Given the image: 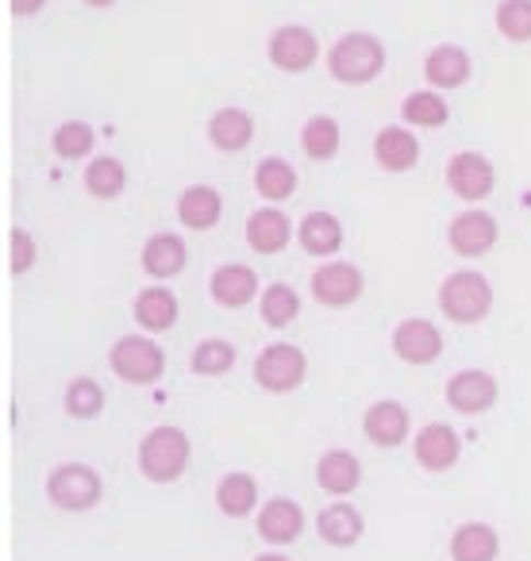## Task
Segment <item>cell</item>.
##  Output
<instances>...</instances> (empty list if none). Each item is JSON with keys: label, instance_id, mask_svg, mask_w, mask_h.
I'll return each instance as SVG.
<instances>
[{"label": "cell", "instance_id": "cell-39", "mask_svg": "<svg viewBox=\"0 0 531 561\" xmlns=\"http://www.w3.org/2000/svg\"><path fill=\"white\" fill-rule=\"evenodd\" d=\"M43 4H47V0H9L12 16H35V12H39Z\"/></svg>", "mask_w": 531, "mask_h": 561}, {"label": "cell", "instance_id": "cell-11", "mask_svg": "<svg viewBox=\"0 0 531 561\" xmlns=\"http://www.w3.org/2000/svg\"><path fill=\"white\" fill-rule=\"evenodd\" d=\"M447 400L454 412L462 415H482L497 404V381L482 369H462L447 381Z\"/></svg>", "mask_w": 531, "mask_h": 561}, {"label": "cell", "instance_id": "cell-19", "mask_svg": "<svg viewBox=\"0 0 531 561\" xmlns=\"http://www.w3.org/2000/svg\"><path fill=\"white\" fill-rule=\"evenodd\" d=\"M219 211H224V196L212 185H193L178 196V219L189 231H212L219 224Z\"/></svg>", "mask_w": 531, "mask_h": 561}, {"label": "cell", "instance_id": "cell-30", "mask_svg": "<svg viewBox=\"0 0 531 561\" xmlns=\"http://www.w3.org/2000/svg\"><path fill=\"white\" fill-rule=\"evenodd\" d=\"M216 504H219V512L231 515V519H242V515H250V512H255V504H258L255 481H250L247 473L224 477V481H219V489H216Z\"/></svg>", "mask_w": 531, "mask_h": 561}, {"label": "cell", "instance_id": "cell-38", "mask_svg": "<svg viewBox=\"0 0 531 561\" xmlns=\"http://www.w3.org/2000/svg\"><path fill=\"white\" fill-rule=\"evenodd\" d=\"M35 257H39L35 234L27 231V227H12V234H9V270H12V277H24V273L35 265Z\"/></svg>", "mask_w": 531, "mask_h": 561}, {"label": "cell", "instance_id": "cell-37", "mask_svg": "<svg viewBox=\"0 0 531 561\" xmlns=\"http://www.w3.org/2000/svg\"><path fill=\"white\" fill-rule=\"evenodd\" d=\"M104 404V392L97 381H89V377H78V381L66 389V412L74 415V420H93L97 412H101Z\"/></svg>", "mask_w": 531, "mask_h": 561}, {"label": "cell", "instance_id": "cell-33", "mask_svg": "<svg viewBox=\"0 0 531 561\" xmlns=\"http://www.w3.org/2000/svg\"><path fill=\"white\" fill-rule=\"evenodd\" d=\"M50 147H55V154L66 158V162H78V158L93 154L97 131L89 124H81V119H66V124L55 131V139H50Z\"/></svg>", "mask_w": 531, "mask_h": 561}, {"label": "cell", "instance_id": "cell-36", "mask_svg": "<svg viewBox=\"0 0 531 561\" xmlns=\"http://www.w3.org/2000/svg\"><path fill=\"white\" fill-rule=\"evenodd\" d=\"M235 366V346L224 343V339H208V343L196 346L193 354V374L201 377H219Z\"/></svg>", "mask_w": 531, "mask_h": 561}, {"label": "cell", "instance_id": "cell-26", "mask_svg": "<svg viewBox=\"0 0 531 561\" xmlns=\"http://www.w3.org/2000/svg\"><path fill=\"white\" fill-rule=\"evenodd\" d=\"M316 530H320L324 542L331 546H354L362 538V515L354 512L351 504H331L320 512V519H316Z\"/></svg>", "mask_w": 531, "mask_h": 561}, {"label": "cell", "instance_id": "cell-8", "mask_svg": "<svg viewBox=\"0 0 531 561\" xmlns=\"http://www.w3.org/2000/svg\"><path fill=\"white\" fill-rule=\"evenodd\" d=\"M316 58H320V43H316V35L308 27L285 24L270 35V62L282 73H305Z\"/></svg>", "mask_w": 531, "mask_h": 561}, {"label": "cell", "instance_id": "cell-14", "mask_svg": "<svg viewBox=\"0 0 531 561\" xmlns=\"http://www.w3.org/2000/svg\"><path fill=\"white\" fill-rule=\"evenodd\" d=\"M208 293L219 308H247L258 293V277L250 265L242 262H231V265H219L208 280Z\"/></svg>", "mask_w": 531, "mask_h": 561}, {"label": "cell", "instance_id": "cell-7", "mask_svg": "<svg viewBox=\"0 0 531 561\" xmlns=\"http://www.w3.org/2000/svg\"><path fill=\"white\" fill-rule=\"evenodd\" d=\"M447 185H451V193L459 196V201L477 204L493 193L497 173H493L485 154H477V150H459V154L447 162Z\"/></svg>", "mask_w": 531, "mask_h": 561}, {"label": "cell", "instance_id": "cell-3", "mask_svg": "<svg viewBox=\"0 0 531 561\" xmlns=\"http://www.w3.org/2000/svg\"><path fill=\"white\" fill-rule=\"evenodd\" d=\"M189 466V438L178 427H155L139 446V469L155 484L178 481Z\"/></svg>", "mask_w": 531, "mask_h": 561}, {"label": "cell", "instance_id": "cell-6", "mask_svg": "<svg viewBox=\"0 0 531 561\" xmlns=\"http://www.w3.org/2000/svg\"><path fill=\"white\" fill-rule=\"evenodd\" d=\"M255 381L266 392H290L305 381V354L290 343H274L266 346L255 362Z\"/></svg>", "mask_w": 531, "mask_h": 561}, {"label": "cell", "instance_id": "cell-35", "mask_svg": "<svg viewBox=\"0 0 531 561\" xmlns=\"http://www.w3.org/2000/svg\"><path fill=\"white\" fill-rule=\"evenodd\" d=\"M497 32L508 43H528L531 39V0H505L497 4Z\"/></svg>", "mask_w": 531, "mask_h": 561}, {"label": "cell", "instance_id": "cell-40", "mask_svg": "<svg viewBox=\"0 0 531 561\" xmlns=\"http://www.w3.org/2000/svg\"><path fill=\"white\" fill-rule=\"evenodd\" d=\"M86 4H93V9H112L116 0H86Z\"/></svg>", "mask_w": 531, "mask_h": 561}, {"label": "cell", "instance_id": "cell-10", "mask_svg": "<svg viewBox=\"0 0 531 561\" xmlns=\"http://www.w3.org/2000/svg\"><path fill=\"white\" fill-rule=\"evenodd\" d=\"M313 297L328 308L354 305L362 297V273L351 262H328L313 273Z\"/></svg>", "mask_w": 531, "mask_h": 561}, {"label": "cell", "instance_id": "cell-15", "mask_svg": "<svg viewBox=\"0 0 531 561\" xmlns=\"http://www.w3.org/2000/svg\"><path fill=\"white\" fill-rule=\"evenodd\" d=\"M374 162L385 173H405L420 162V142L408 127H382L374 135Z\"/></svg>", "mask_w": 531, "mask_h": 561}, {"label": "cell", "instance_id": "cell-5", "mask_svg": "<svg viewBox=\"0 0 531 561\" xmlns=\"http://www.w3.org/2000/svg\"><path fill=\"white\" fill-rule=\"evenodd\" d=\"M47 496L63 512H89L101 500V477L89 466H58L47 477Z\"/></svg>", "mask_w": 531, "mask_h": 561}, {"label": "cell", "instance_id": "cell-1", "mask_svg": "<svg viewBox=\"0 0 531 561\" xmlns=\"http://www.w3.org/2000/svg\"><path fill=\"white\" fill-rule=\"evenodd\" d=\"M328 70L339 85H370L377 73L385 70V47L377 35L351 32L343 39L331 43L328 50Z\"/></svg>", "mask_w": 531, "mask_h": 561}, {"label": "cell", "instance_id": "cell-17", "mask_svg": "<svg viewBox=\"0 0 531 561\" xmlns=\"http://www.w3.org/2000/svg\"><path fill=\"white\" fill-rule=\"evenodd\" d=\"M255 139V119L242 108H219L216 116L208 119V142L224 154H239V150L250 147Z\"/></svg>", "mask_w": 531, "mask_h": 561}, {"label": "cell", "instance_id": "cell-28", "mask_svg": "<svg viewBox=\"0 0 531 561\" xmlns=\"http://www.w3.org/2000/svg\"><path fill=\"white\" fill-rule=\"evenodd\" d=\"M255 188L270 204H282L297 193V173H293V165L285 158H262L255 170Z\"/></svg>", "mask_w": 531, "mask_h": 561}, {"label": "cell", "instance_id": "cell-13", "mask_svg": "<svg viewBox=\"0 0 531 561\" xmlns=\"http://www.w3.org/2000/svg\"><path fill=\"white\" fill-rule=\"evenodd\" d=\"M470 73H474V62L454 43H443V47H436L423 58V78H428L431 89H443V93L447 89H462L470 81Z\"/></svg>", "mask_w": 531, "mask_h": 561}, {"label": "cell", "instance_id": "cell-18", "mask_svg": "<svg viewBox=\"0 0 531 561\" xmlns=\"http://www.w3.org/2000/svg\"><path fill=\"white\" fill-rule=\"evenodd\" d=\"M416 461L431 473L439 469H451L459 461V435H454L447 423H428V427L416 435Z\"/></svg>", "mask_w": 531, "mask_h": 561}, {"label": "cell", "instance_id": "cell-24", "mask_svg": "<svg viewBox=\"0 0 531 561\" xmlns=\"http://www.w3.org/2000/svg\"><path fill=\"white\" fill-rule=\"evenodd\" d=\"M500 550V538L485 523H462L451 538V558L454 561H493Z\"/></svg>", "mask_w": 531, "mask_h": 561}, {"label": "cell", "instance_id": "cell-34", "mask_svg": "<svg viewBox=\"0 0 531 561\" xmlns=\"http://www.w3.org/2000/svg\"><path fill=\"white\" fill-rule=\"evenodd\" d=\"M301 312V297L290 289V285H270L262 293V320L270 328H290Z\"/></svg>", "mask_w": 531, "mask_h": 561}, {"label": "cell", "instance_id": "cell-4", "mask_svg": "<svg viewBox=\"0 0 531 561\" xmlns=\"http://www.w3.org/2000/svg\"><path fill=\"white\" fill-rule=\"evenodd\" d=\"M112 374L127 385H155L166 369V354L158 343L143 335H124L116 346H112Z\"/></svg>", "mask_w": 531, "mask_h": 561}, {"label": "cell", "instance_id": "cell-20", "mask_svg": "<svg viewBox=\"0 0 531 561\" xmlns=\"http://www.w3.org/2000/svg\"><path fill=\"white\" fill-rule=\"evenodd\" d=\"M290 216H282L278 208H258L255 216L247 219V242L258 254H278V250L290 247Z\"/></svg>", "mask_w": 531, "mask_h": 561}, {"label": "cell", "instance_id": "cell-31", "mask_svg": "<svg viewBox=\"0 0 531 561\" xmlns=\"http://www.w3.org/2000/svg\"><path fill=\"white\" fill-rule=\"evenodd\" d=\"M339 124L331 116H313L305 124V131H301V150H305L313 162H328V158H336L339 150Z\"/></svg>", "mask_w": 531, "mask_h": 561}, {"label": "cell", "instance_id": "cell-16", "mask_svg": "<svg viewBox=\"0 0 531 561\" xmlns=\"http://www.w3.org/2000/svg\"><path fill=\"white\" fill-rule=\"evenodd\" d=\"M185 262H189L185 242H181L178 234H170V231L150 234L147 247H143V270H147L150 277H158V280L178 277V273L185 270Z\"/></svg>", "mask_w": 531, "mask_h": 561}, {"label": "cell", "instance_id": "cell-2", "mask_svg": "<svg viewBox=\"0 0 531 561\" xmlns=\"http://www.w3.org/2000/svg\"><path fill=\"white\" fill-rule=\"evenodd\" d=\"M439 308L451 323H482L493 308V289L489 280L474 270H459L443 280V289H439Z\"/></svg>", "mask_w": 531, "mask_h": 561}, {"label": "cell", "instance_id": "cell-29", "mask_svg": "<svg viewBox=\"0 0 531 561\" xmlns=\"http://www.w3.org/2000/svg\"><path fill=\"white\" fill-rule=\"evenodd\" d=\"M86 188H89V196H97V201H116V196L127 188L124 162L112 154L93 158V162L86 165Z\"/></svg>", "mask_w": 531, "mask_h": 561}, {"label": "cell", "instance_id": "cell-25", "mask_svg": "<svg viewBox=\"0 0 531 561\" xmlns=\"http://www.w3.org/2000/svg\"><path fill=\"white\" fill-rule=\"evenodd\" d=\"M297 239L308 254L331 257L339 247H343V227H339V219L331 216V211H313V216H305V224H301Z\"/></svg>", "mask_w": 531, "mask_h": 561}, {"label": "cell", "instance_id": "cell-22", "mask_svg": "<svg viewBox=\"0 0 531 561\" xmlns=\"http://www.w3.org/2000/svg\"><path fill=\"white\" fill-rule=\"evenodd\" d=\"M301 527H305V515H301V507L293 500H270L262 507V515H258V535L274 546L293 542L301 535Z\"/></svg>", "mask_w": 531, "mask_h": 561}, {"label": "cell", "instance_id": "cell-12", "mask_svg": "<svg viewBox=\"0 0 531 561\" xmlns=\"http://www.w3.org/2000/svg\"><path fill=\"white\" fill-rule=\"evenodd\" d=\"M393 351H397L400 362L408 366H431L443 351V339H439L436 323L428 320H405L397 331H393Z\"/></svg>", "mask_w": 531, "mask_h": 561}, {"label": "cell", "instance_id": "cell-32", "mask_svg": "<svg viewBox=\"0 0 531 561\" xmlns=\"http://www.w3.org/2000/svg\"><path fill=\"white\" fill-rule=\"evenodd\" d=\"M400 116H405V124H413V127H443L447 116H451V108H447V101L439 93L423 89V93L405 96Z\"/></svg>", "mask_w": 531, "mask_h": 561}, {"label": "cell", "instance_id": "cell-41", "mask_svg": "<svg viewBox=\"0 0 531 561\" xmlns=\"http://www.w3.org/2000/svg\"><path fill=\"white\" fill-rule=\"evenodd\" d=\"M255 561H290V558H282V553H262V558H255Z\"/></svg>", "mask_w": 531, "mask_h": 561}, {"label": "cell", "instance_id": "cell-23", "mask_svg": "<svg viewBox=\"0 0 531 561\" xmlns=\"http://www.w3.org/2000/svg\"><path fill=\"white\" fill-rule=\"evenodd\" d=\"M316 481H320V489L336 492V496H347V492L359 489V481H362L359 458L347 450H328L320 458V466H316Z\"/></svg>", "mask_w": 531, "mask_h": 561}, {"label": "cell", "instance_id": "cell-27", "mask_svg": "<svg viewBox=\"0 0 531 561\" xmlns=\"http://www.w3.org/2000/svg\"><path fill=\"white\" fill-rule=\"evenodd\" d=\"M135 320L147 331H170L178 323V297L170 289H143L135 297Z\"/></svg>", "mask_w": 531, "mask_h": 561}, {"label": "cell", "instance_id": "cell-9", "mask_svg": "<svg viewBox=\"0 0 531 561\" xmlns=\"http://www.w3.org/2000/svg\"><path fill=\"white\" fill-rule=\"evenodd\" d=\"M447 242L459 257H482L493 250L497 242V219L482 208H470V211H459L447 227Z\"/></svg>", "mask_w": 531, "mask_h": 561}, {"label": "cell", "instance_id": "cell-21", "mask_svg": "<svg viewBox=\"0 0 531 561\" xmlns=\"http://www.w3.org/2000/svg\"><path fill=\"white\" fill-rule=\"evenodd\" d=\"M362 431L374 446H400L408 435V412L397 404V400H382L366 412L362 420Z\"/></svg>", "mask_w": 531, "mask_h": 561}]
</instances>
